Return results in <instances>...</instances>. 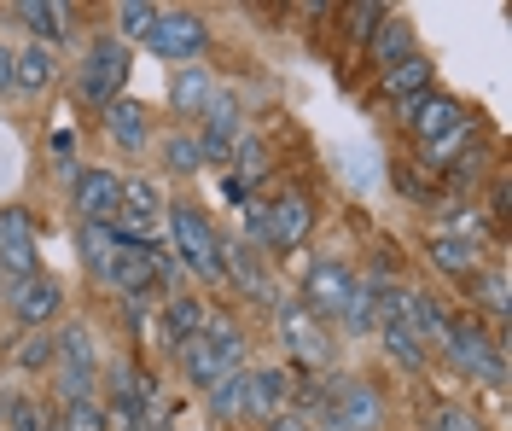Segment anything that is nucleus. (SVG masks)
<instances>
[{"label":"nucleus","instance_id":"obj_1","mask_svg":"<svg viewBox=\"0 0 512 431\" xmlns=\"http://www.w3.org/2000/svg\"><path fill=\"white\" fill-rule=\"evenodd\" d=\"M239 362H245V338L222 315H204V332L192 344H181V367H187L192 385H204V391H216L227 373H239Z\"/></svg>","mask_w":512,"mask_h":431},{"label":"nucleus","instance_id":"obj_2","mask_svg":"<svg viewBox=\"0 0 512 431\" xmlns=\"http://www.w3.org/2000/svg\"><path fill=\"white\" fill-rule=\"evenodd\" d=\"M163 216H169V239H175V263L192 268L198 280H222V239L210 228V216L192 199L163 204Z\"/></svg>","mask_w":512,"mask_h":431},{"label":"nucleus","instance_id":"obj_3","mask_svg":"<svg viewBox=\"0 0 512 431\" xmlns=\"http://www.w3.org/2000/svg\"><path fill=\"white\" fill-rule=\"evenodd\" d=\"M245 222H251V239H262L268 251H297L315 228V210L303 193H286L274 204H245Z\"/></svg>","mask_w":512,"mask_h":431},{"label":"nucleus","instance_id":"obj_4","mask_svg":"<svg viewBox=\"0 0 512 431\" xmlns=\"http://www.w3.org/2000/svg\"><path fill=\"white\" fill-rule=\"evenodd\" d=\"M123 82H128V47L117 35H99L88 47V65H82V100L105 111V105L123 100Z\"/></svg>","mask_w":512,"mask_h":431},{"label":"nucleus","instance_id":"obj_5","mask_svg":"<svg viewBox=\"0 0 512 431\" xmlns=\"http://www.w3.org/2000/svg\"><path fill=\"white\" fill-rule=\"evenodd\" d=\"M274 321H280V344H286V356L297 367H326L332 362V338H326V327H320V315H309L303 303H280Z\"/></svg>","mask_w":512,"mask_h":431},{"label":"nucleus","instance_id":"obj_6","mask_svg":"<svg viewBox=\"0 0 512 431\" xmlns=\"http://www.w3.org/2000/svg\"><path fill=\"white\" fill-rule=\"evenodd\" d=\"M443 350H448V362L460 367V373H472V379H489V385H501V344H489L478 321H448Z\"/></svg>","mask_w":512,"mask_h":431},{"label":"nucleus","instance_id":"obj_7","mask_svg":"<svg viewBox=\"0 0 512 431\" xmlns=\"http://www.w3.org/2000/svg\"><path fill=\"white\" fill-rule=\"evenodd\" d=\"M53 344H59V350H53V362H59L64 402H70V397H94V332L76 321V327H64Z\"/></svg>","mask_w":512,"mask_h":431},{"label":"nucleus","instance_id":"obj_8","mask_svg":"<svg viewBox=\"0 0 512 431\" xmlns=\"http://www.w3.org/2000/svg\"><path fill=\"white\" fill-rule=\"evenodd\" d=\"M355 292V274L338 257H315V263L303 268V309L309 315H344V303H350Z\"/></svg>","mask_w":512,"mask_h":431},{"label":"nucleus","instance_id":"obj_9","mask_svg":"<svg viewBox=\"0 0 512 431\" xmlns=\"http://www.w3.org/2000/svg\"><path fill=\"white\" fill-rule=\"evenodd\" d=\"M163 216V193L152 181H123V204L111 216V233L117 239H134V245H152V228Z\"/></svg>","mask_w":512,"mask_h":431},{"label":"nucleus","instance_id":"obj_10","mask_svg":"<svg viewBox=\"0 0 512 431\" xmlns=\"http://www.w3.org/2000/svg\"><path fill=\"white\" fill-rule=\"evenodd\" d=\"M204 41H210V24L198 18V12H158V30L146 35V47L163 53V59H198L204 53Z\"/></svg>","mask_w":512,"mask_h":431},{"label":"nucleus","instance_id":"obj_11","mask_svg":"<svg viewBox=\"0 0 512 431\" xmlns=\"http://www.w3.org/2000/svg\"><path fill=\"white\" fill-rule=\"evenodd\" d=\"M117 204H123V175H111V169H82L76 175V210H82V222H111Z\"/></svg>","mask_w":512,"mask_h":431},{"label":"nucleus","instance_id":"obj_12","mask_svg":"<svg viewBox=\"0 0 512 431\" xmlns=\"http://www.w3.org/2000/svg\"><path fill=\"white\" fill-rule=\"evenodd\" d=\"M460 117H466V105L448 100V94H419V100H402V123H408L419 140H437V134H448Z\"/></svg>","mask_w":512,"mask_h":431},{"label":"nucleus","instance_id":"obj_13","mask_svg":"<svg viewBox=\"0 0 512 431\" xmlns=\"http://www.w3.org/2000/svg\"><path fill=\"white\" fill-rule=\"evenodd\" d=\"M12 315L24 321V327H41V321H53V309H59V280H47V274H30V280H18L12 292Z\"/></svg>","mask_w":512,"mask_h":431},{"label":"nucleus","instance_id":"obj_14","mask_svg":"<svg viewBox=\"0 0 512 431\" xmlns=\"http://www.w3.org/2000/svg\"><path fill=\"white\" fill-rule=\"evenodd\" d=\"M152 257H146V245H134V239H117V257H111V280L105 286H117L128 298H146L152 292Z\"/></svg>","mask_w":512,"mask_h":431},{"label":"nucleus","instance_id":"obj_15","mask_svg":"<svg viewBox=\"0 0 512 431\" xmlns=\"http://www.w3.org/2000/svg\"><path fill=\"white\" fill-rule=\"evenodd\" d=\"M396 321H402V327L414 332L419 344H443V338H448V315L437 309V298H425V292H408V298H402V315H396Z\"/></svg>","mask_w":512,"mask_h":431},{"label":"nucleus","instance_id":"obj_16","mask_svg":"<svg viewBox=\"0 0 512 431\" xmlns=\"http://www.w3.org/2000/svg\"><path fill=\"white\" fill-rule=\"evenodd\" d=\"M105 134L123 146V152H140L146 140H152V123H146V105H134V100H117V105H105Z\"/></svg>","mask_w":512,"mask_h":431},{"label":"nucleus","instance_id":"obj_17","mask_svg":"<svg viewBox=\"0 0 512 431\" xmlns=\"http://www.w3.org/2000/svg\"><path fill=\"white\" fill-rule=\"evenodd\" d=\"M379 88H384V100H419V94H431V65L425 59H402V65H390V70H379Z\"/></svg>","mask_w":512,"mask_h":431},{"label":"nucleus","instance_id":"obj_18","mask_svg":"<svg viewBox=\"0 0 512 431\" xmlns=\"http://www.w3.org/2000/svg\"><path fill=\"white\" fill-rule=\"evenodd\" d=\"M425 257H431V268L460 274V280L478 274V245H466V239H454V233H431V239H425Z\"/></svg>","mask_w":512,"mask_h":431},{"label":"nucleus","instance_id":"obj_19","mask_svg":"<svg viewBox=\"0 0 512 431\" xmlns=\"http://www.w3.org/2000/svg\"><path fill=\"white\" fill-rule=\"evenodd\" d=\"M367 47H373V65L379 70L402 65V59H414V24H408V18H384Z\"/></svg>","mask_w":512,"mask_h":431},{"label":"nucleus","instance_id":"obj_20","mask_svg":"<svg viewBox=\"0 0 512 431\" xmlns=\"http://www.w3.org/2000/svg\"><path fill=\"white\" fill-rule=\"evenodd\" d=\"M47 82H53V47L30 41L24 53H12V88H24V94H41Z\"/></svg>","mask_w":512,"mask_h":431},{"label":"nucleus","instance_id":"obj_21","mask_svg":"<svg viewBox=\"0 0 512 431\" xmlns=\"http://www.w3.org/2000/svg\"><path fill=\"white\" fill-rule=\"evenodd\" d=\"M198 332H204V309H198V303H192L187 292H175V298L163 303V338H169V344L181 350V344H192Z\"/></svg>","mask_w":512,"mask_h":431},{"label":"nucleus","instance_id":"obj_22","mask_svg":"<svg viewBox=\"0 0 512 431\" xmlns=\"http://www.w3.org/2000/svg\"><path fill=\"white\" fill-rule=\"evenodd\" d=\"M18 18L30 24V35L47 47V41H59L64 30H70V6H59V0H24L18 6Z\"/></svg>","mask_w":512,"mask_h":431},{"label":"nucleus","instance_id":"obj_23","mask_svg":"<svg viewBox=\"0 0 512 431\" xmlns=\"http://www.w3.org/2000/svg\"><path fill=\"white\" fill-rule=\"evenodd\" d=\"M291 397V373L286 367H262V373H251V414H280Z\"/></svg>","mask_w":512,"mask_h":431},{"label":"nucleus","instance_id":"obj_24","mask_svg":"<svg viewBox=\"0 0 512 431\" xmlns=\"http://www.w3.org/2000/svg\"><path fill=\"white\" fill-rule=\"evenodd\" d=\"M373 327H379V344L390 350V362H396V367H408V373H419V367H425V344H419L402 321H373Z\"/></svg>","mask_w":512,"mask_h":431},{"label":"nucleus","instance_id":"obj_25","mask_svg":"<svg viewBox=\"0 0 512 431\" xmlns=\"http://www.w3.org/2000/svg\"><path fill=\"white\" fill-rule=\"evenodd\" d=\"M472 134H478V123L472 117H460L448 134H437V140H425V164L431 169H448V164H460L466 158V146H472Z\"/></svg>","mask_w":512,"mask_h":431},{"label":"nucleus","instance_id":"obj_26","mask_svg":"<svg viewBox=\"0 0 512 431\" xmlns=\"http://www.w3.org/2000/svg\"><path fill=\"white\" fill-rule=\"evenodd\" d=\"M82 257H88V268H94L99 280H111V257H117L111 222H82Z\"/></svg>","mask_w":512,"mask_h":431},{"label":"nucleus","instance_id":"obj_27","mask_svg":"<svg viewBox=\"0 0 512 431\" xmlns=\"http://www.w3.org/2000/svg\"><path fill=\"white\" fill-rule=\"evenodd\" d=\"M24 251H35L30 210H18V204H6V210H0V257H24Z\"/></svg>","mask_w":512,"mask_h":431},{"label":"nucleus","instance_id":"obj_28","mask_svg":"<svg viewBox=\"0 0 512 431\" xmlns=\"http://www.w3.org/2000/svg\"><path fill=\"white\" fill-rule=\"evenodd\" d=\"M105 426H111V414H105L99 397H70L59 414V431H105Z\"/></svg>","mask_w":512,"mask_h":431},{"label":"nucleus","instance_id":"obj_29","mask_svg":"<svg viewBox=\"0 0 512 431\" xmlns=\"http://www.w3.org/2000/svg\"><path fill=\"white\" fill-rule=\"evenodd\" d=\"M210 408H216L222 420H233V414H251V373H227L222 385H216V397H210Z\"/></svg>","mask_w":512,"mask_h":431},{"label":"nucleus","instance_id":"obj_30","mask_svg":"<svg viewBox=\"0 0 512 431\" xmlns=\"http://www.w3.org/2000/svg\"><path fill=\"white\" fill-rule=\"evenodd\" d=\"M169 100L175 111H198V105H210V76L204 70H175V88H169Z\"/></svg>","mask_w":512,"mask_h":431},{"label":"nucleus","instance_id":"obj_31","mask_svg":"<svg viewBox=\"0 0 512 431\" xmlns=\"http://www.w3.org/2000/svg\"><path fill=\"white\" fill-rule=\"evenodd\" d=\"M233 175H239V181H262V175H268V146H262V140H256V134H239V146H233Z\"/></svg>","mask_w":512,"mask_h":431},{"label":"nucleus","instance_id":"obj_32","mask_svg":"<svg viewBox=\"0 0 512 431\" xmlns=\"http://www.w3.org/2000/svg\"><path fill=\"white\" fill-rule=\"evenodd\" d=\"M117 24H123L128 41H146V35L158 30V6H146V0H123V6H117Z\"/></svg>","mask_w":512,"mask_h":431},{"label":"nucleus","instance_id":"obj_33","mask_svg":"<svg viewBox=\"0 0 512 431\" xmlns=\"http://www.w3.org/2000/svg\"><path fill=\"white\" fill-rule=\"evenodd\" d=\"M384 18H390V12H384L379 0H361V6H344V30H350L355 41H373V30H379Z\"/></svg>","mask_w":512,"mask_h":431},{"label":"nucleus","instance_id":"obj_34","mask_svg":"<svg viewBox=\"0 0 512 431\" xmlns=\"http://www.w3.org/2000/svg\"><path fill=\"white\" fill-rule=\"evenodd\" d=\"M163 164L175 169V175H192V169H204V158H198V140H192V134H175V140H163Z\"/></svg>","mask_w":512,"mask_h":431},{"label":"nucleus","instance_id":"obj_35","mask_svg":"<svg viewBox=\"0 0 512 431\" xmlns=\"http://www.w3.org/2000/svg\"><path fill=\"white\" fill-rule=\"evenodd\" d=\"M350 332H373V286H361L355 280V292H350V303H344V315H338Z\"/></svg>","mask_w":512,"mask_h":431},{"label":"nucleus","instance_id":"obj_36","mask_svg":"<svg viewBox=\"0 0 512 431\" xmlns=\"http://www.w3.org/2000/svg\"><path fill=\"white\" fill-rule=\"evenodd\" d=\"M431 431H483V420L472 408H460V402H437L431 408Z\"/></svg>","mask_w":512,"mask_h":431},{"label":"nucleus","instance_id":"obj_37","mask_svg":"<svg viewBox=\"0 0 512 431\" xmlns=\"http://www.w3.org/2000/svg\"><path fill=\"white\" fill-rule=\"evenodd\" d=\"M472 303H483L489 315H507V274H472Z\"/></svg>","mask_w":512,"mask_h":431},{"label":"nucleus","instance_id":"obj_38","mask_svg":"<svg viewBox=\"0 0 512 431\" xmlns=\"http://www.w3.org/2000/svg\"><path fill=\"white\" fill-rule=\"evenodd\" d=\"M53 350H59V344H53V338H41V332H35L30 344H24V350H18V367H30V373H35V367H47V362H53Z\"/></svg>","mask_w":512,"mask_h":431},{"label":"nucleus","instance_id":"obj_39","mask_svg":"<svg viewBox=\"0 0 512 431\" xmlns=\"http://www.w3.org/2000/svg\"><path fill=\"white\" fill-rule=\"evenodd\" d=\"M454 239H466V245H478L483 233H489V216H478V210H466V216H454Z\"/></svg>","mask_w":512,"mask_h":431},{"label":"nucleus","instance_id":"obj_40","mask_svg":"<svg viewBox=\"0 0 512 431\" xmlns=\"http://www.w3.org/2000/svg\"><path fill=\"white\" fill-rule=\"evenodd\" d=\"M268 431H315V426H309V420H303V414H286V408H280V414H274V420H268Z\"/></svg>","mask_w":512,"mask_h":431},{"label":"nucleus","instance_id":"obj_41","mask_svg":"<svg viewBox=\"0 0 512 431\" xmlns=\"http://www.w3.org/2000/svg\"><path fill=\"white\" fill-rule=\"evenodd\" d=\"M222 193H227L233 204H251V181H239V175H227V181H222Z\"/></svg>","mask_w":512,"mask_h":431},{"label":"nucleus","instance_id":"obj_42","mask_svg":"<svg viewBox=\"0 0 512 431\" xmlns=\"http://www.w3.org/2000/svg\"><path fill=\"white\" fill-rule=\"evenodd\" d=\"M6 88H12V47L0 41V100H6Z\"/></svg>","mask_w":512,"mask_h":431}]
</instances>
